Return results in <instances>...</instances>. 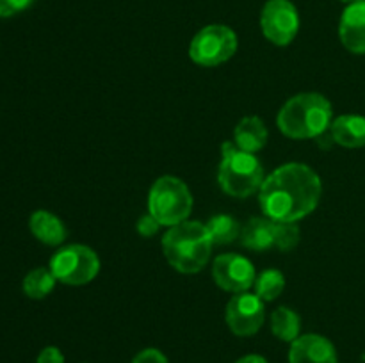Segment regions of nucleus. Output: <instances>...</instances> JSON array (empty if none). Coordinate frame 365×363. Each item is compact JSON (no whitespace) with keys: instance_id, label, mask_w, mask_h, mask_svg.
I'll return each mask as SVG.
<instances>
[{"instance_id":"obj_1","label":"nucleus","mask_w":365,"mask_h":363,"mask_svg":"<svg viewBox=\"0 0 365 363\" xmlns=\"http://www.w3.org/2000/svg\"><path fill=\"white\" fill-rule=\"evenodd\" d=\"M323 194L321 178L312 167L289 162L266 177L259 191L264 216L277 223H298L319 205Z\"/></svg>"},{"instance_id":"obj_2","label":"nucleus","mask_w":365,"mask_h":363,"mask_svg":"<svg viewBox=\"0 0 365 363\" xmlns=\"http://www.w3.org/2000/svg\"><path fill=\"white\" fill-rule=\"evenodd\" d=\"M331 103L319 93H299L280 109L277 125L289 139H317L331 127Z\"/></svg>"},{"instance_id":"obj_3","label":"nucleus","mask_w":365,"mask_h":363,"mask_svg":"<svg viewBox=\"0 0 365 363\" xmlns=\"http://www.w3.org/2000/svg\"><path fill=\"white\" fill-rule=\"evenodd\" d=\"M163 253L166 262L182 274L200 273L209 263L212 241L205 224L198 221H184L164 233Z\"/></svg>"},{"instance_id":"obj_4","label":"nucleus","mask_w":365,"mask_h":363,"mask_svg":"<svg viewBox=\"0 0 365 363\" xmlns=\"http://www.w3.org/2000/svg\"><path fill=\"white\" fill-rule=\"evenodd\" d=\"M264 180V167L253 153L237 148L234 142L221 144L217 182L228 196L250 198L260 191Z\"/></svg>"},{"instance_id":"obj_5","label":"nucleus","mask_w":365,"mask_h":363,"mask_svg":"<svg viewBox=\"0 0 365 363\" xmlns=\"http://www.w3.org/2000/svg\"><path fill=\"white\" fill-rule=\"evenodd\" d=\"M148 214L160 226H175L187 221L192 210V196L187 185L177 177H160L153 182L148 194Z\"/></svg>"},{"instance_id":"obj_6","label":"nucleus","mask_w":365,"mask_h":363,"mask_svg":"<svg viewBox=\"0 0 365 363\" xmlns=\"http://www.w3.org/2000/svg\"><path fill=\"white\" fill-rule=\"evenodd\" d=\"M50 270L61 283L81 287L98 276L100 258L88 246L70 244L50 258Z\"/></svg>"},{"instance_id":"obj_7","label":"nucleus","mask_w":365,"mask_h":363,"mask_svg":"<svg viewBox=\"0 0 365 363\" xmlns=\"http://www.w3.org/2000/svg\"><path fill=\"white\" fill-rule=\"evenodd\" d=\"M237 52V36L227 25H207L192 38L189 57L205 68L220 66Z\"/></svg>"},{"instance_id":"obj_8","label":"nucleus","mask_w":365,"mask_h":363,"mask_svg":"<svg viewBox=\"0 0 365 363\" xmlns=\"http://www.w3.org/2000/svg\"><path fill=\"white\" fill-rule=\"evenodd\" d=\"M260 27L273 45H291L299 31L298 9L291 0H267L260 13Z\"/></svg>"},{"instance_id":"obj_9","label":"nucleus","mask_w":365,"mask_h":363,"mask_svg":"<svg viewBox=\"0 0 365 363\" xmlns=\"http://www.w3.org/2000/svg\"><path fill=\"white\" fill-rule=\"evenodd\" d=\"M225 320L237 337H252L262 327L266 320L264 301L257 294L241 292L228 301L225 310Z\"/></svg>"},{"instance_id":"obj_10","label":"nucleus","mask_w":365,"mask_h":363,"mask_svg":"<svg viewBox=\"0 0 365 363\" xmlns=\"http://www.w3.org/2000/svg\"><path fill=\"white\" fill-rule=\"evenodd\" d=\"M212 278L216 285L232 294L248 292L255 285V267L246 256L227 253L214 258Z\"/></svg>"},{"instance_id":"obj_11","label":"nucleus","mask_w":365,"mask_h":363,"mask_svg":"<svg viewBox=\"0 0 365 363\" xmlns=\"http://www.w3.org/2000/svg\"><path fill=\"white\" fill-rule=\"evenodd\" d=\"M289 363H339L334 344L321 335L298 337L289 351Z\"/></svg>"},{"instance_id":"obj_12","label":"nucleus","mask_w":365,"mask_h":363,"mask_svg":"<svg viewBox=\"0 0 365 363\" xmlns=\"http://www.w3.org/2000/svg\"><path fill=\"white\" fill-rule=\"evenodd\" d=\"M339 38L351 53H365V0L346 7L339 25Z\"/></svg>"},{"instance_id":"obj_13","label":"nucleus","mask_w":365,"mask_h":363,"mask_svg":"<svg viewBox=\"0 0 365 363\" xmlns=\"http://www.w3.org/2000/svg\"><path fill=\"white\" fill-rule=\"evenodd\" d=\"M330 135L335 144L344 148H362L365 146V116L344 114L331 121Z\"/></svg>"},{"instance_id":"obj_14","label":"nucleus","mask_w":365,"mask_h":363,"mask_svg":"<svg viewBox=\"0 0 365 363\" xmlns=\"http://www.w3.org/2000/svg\"><path fill=\"white\" fill-rule=\"evenodd\" d=\"M29 228H31L32 235L46 246L63 244L68 235L63 221L48 210H36L29 219Z\"/></svg>"},{"instance_id":"obj_15","label":"nucleus","mask_w":365,"mask_h":363,"mask_svg":"<svg viewBox=\"0 0 365 363\" xmlns=\"http://www.w3.org/2000/svg\"><path fill=\"white\" fill-rule=\"evenodd\" d=\"M274 224L269 217H252L241 230V244L252 251H267L274 248Z\"/></svg>"},{"instance_id":"obj_16","label":"nucleus","mask_w":365,"mask_h":363,"mask_svg":"<svg viewBox=\"0 0 365 363\" xmlns=\"http://www.w3.org/2000/svg\"><path fill=\"white\" fill-rule=\"evenodd\" d=\"M266 123L259 116H246L237 123L234 130V144L245 152L255 153L262 149L267 142Z\"/></svg>"},{"instance_id":"obj_17","label":"nucleus","mask_w":365,"mask_h":363,"mask_svg":"<svg viewBox=\"0 0 365 363\" xmlns=\"http://www.w3.org/2000/svg\"><path fill=\"white\" fill-rule=\"evenodd\" d=\"M271 331L282 342H294L302 331V319L294 310L280 306L271 313Z\"/></svg>"},{"instance_id":"obj_18","label":"nucleus","mask_w":365,"mask_h":363,"mask_svg":"<svg viewBox=\"0 0 365 363\" xmlns=\"http://www.w3.org/2000/svg\"><path fill=\"white\" fill-rule=\"evenodd\" d=\"M205 228L210 241H212V246L232 244L235 238L241 237V226H239V223L232 216H227V214L210 217Z\"/></svg>"},{"instance_id":"obj_19","label":"nucleus","mask_w":365,"mask_h":363,"mask_svg":"<svg viewBox=\"0 0 365 363\" xmlns=\"http://www.w3.org/2000/svg\"><path fill=\"white\" fill-rule=\"evenodd\" d=\"M56 276L45 267L31 270L24 280V292L31 299H45L56 287Z\"/></svg>"},{"instance_id":"obj_20","label":"nucleus","mask_w":365,"mask_h":363,"mask_svg":"<svg viewBox=\"0 0 365 363\" xmlns=\"http://www.w3.org/2000/svg\"><path fill=\"white\" fill-rule=\"evenodd\" d=\"M285 288V276L277 269H266L255 278V294L264 302L274 301Z\"/></svg>"},{"instance_id":"obj_21","label":"nucleus","mask_w":365,"mask_h":363,"mask_svg":"<svg viewBox=\"0 0 365 363\" xmlns=\"http://www.w3.org/2000/svg\"><path fill=\"white\" fill-rule=\"evenodd\" d=\"M299 231L296 223H277L274 224V248L280 251H291L298 246Z\"/></svg>"},{"instance_id":"obj_22","label":"nucleus","mask_w":365,"mask_h":363,"mask_svg":"<svg viewBox=\"0 0 365 363\" xmlns=\"http://www.w3.org/2000/svg\"><path fill=\"white\" fill-rule=\"evenodd\" d=\"M160 228V223L155 219V217L152 216V214H146V216H143L141 219L138 221V224H135V230H138L139 235H143V237H153V235L159 231Z\"/></svg>"},{"instance_id":"obj_23","label":"nucleus","mask_w":365,"mask_h":363,"mask_svg":"<svg viewBox=\"0 0 365 363\" xmlns=\"http://www.w3.org/2000/svg\"><path fill=\"white\" fill-rule=\"evenodd\" d=\"M31 4L32 0H0V18H7L21 13Z\"/></svg>"},{"instance_id":"obj_24","label":"nucleus","mask_w":365,"mask_h":363,"mask_svg":"<svg viewBox=\"0 0 365 363\" xmlns=\"http://www.w3.org/2000/svg\"><path fill=\"white\" fill-rule=\"evenodd\" d=\"M132 363H170V362H168V358L159 351V349L148 347V349H143L141 352H138V354L134 356V359H132Z\"/></svg>"},{"instance_id":"obj_25","label":"nucleus","mask_w":365,"mask_h":363,"mask_svg":"<svg viewBox=\"0 0 365 363\" xmlns=\"http://www.w3.org/2000/svg\"><path fill=\"white\" fill-rule=\"evenodd\" d=\"M36 363H64V356L59 349L53 347V345H48V347H45L39 352Z\"/></svg>"},{"instance_id":"obj_26","label":"nucleus","mask_w":365,"mask_h":363,"mask_svg":"<svg viewBox=\"0 0 365 363\" xmlns=\"http://www.w3.org/2000/svg\"><path fill=\"white\" fill-rule=\"evenodd\" d=\"M235 363H267V359L260 354H248L242 356V358L237 359Z\"/></svg>"},{"instance_id":"obj_27","label":"nucleus","mask_w":365,"mask_h":363,"mask_svg":"<svg viewBox=\"0 0 365 363\" xmlns=\"http://www.w3.org/2000/svg\"><path fill=\"white\" fill-rule=\"evenodd\" d=\"M341 2H346V4H353V2H360V0H341Z\"/></svg>"}]
</instances>
